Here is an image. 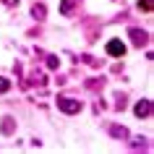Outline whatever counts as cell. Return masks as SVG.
I'll return each instance as SVG.
<instances>
[{
	"mask_svg": "<svg viewBox=\"0 0 154 154\" xmlns=\"http://www.w3.org/2000/svg\"><path fill=\"white\" fill-rule=\"evenodd\" d=\"M57 107H60L65 115H73V112L81 110V102H79V99H71V97H57Z\"/></svg>",
	"mask_w": 154,
	"mask_h": 154,
	"instance_id": "1",
	"label": "cell"
},
{
	"mask_svg": "<svg viewBox=\"0 0 154 154\" xmlns=\"http://www.w3.org/2000/svg\"><path fill=\"white\" fill-rule=\"evenodd\" d=\"M107 55L123 57V55H125V45H123L120 39H110V42H107Z\"/></svg>",
	"mask_w": 154,
	"mask_h": 154,
	"instance_id": "2",
	"label": "cell"
},
{
	"mask_svg": "<svg viewBox=\"0 0 154 154\" xmlns=\"http://www.w3.org/2000/svg\"><path fill=\"white\" fill-rule=\"evenodd\" d=\"M133 112H136L138 118H149V112H152V102H149V99H141V102L133 107Z\"/></svg>",
	"mask_w": 154,
	"mask_h": 154,
	"instance_id": "3",
	"label": "cell"
},
{
	"mask_svg": "<svg viewBox=\"0 0 154 154\" xmlns=\"http://www.w3.org/2000/svg\"><path fill=\"white\" fill-rule=\"evenodd\" d=\"M131 39H133V45L136 47H141V45H146V32H141V29H131Z\"/></svg>",
	"mask_w": 154,
	"mask_h": 154,
	"instance_id": "4",
	"label": "cell"
},
{
	"mask_svg": "<svg viewBox=\"0 0 154 154\" xmlns=\"http://www.w3.org/2000/svg\"><path fill=\"white\" fill-rule=\"evenodd\" d=\"M110 133H112L115 138H125V136H128V131L120 128V125H112V128H110Z\"/></svg>",
	"mask_w": 154,
	"mask_h": 154,
	"instance_id": "5",
	"label": "cell"
},
{
	"mask_svg": "<svg viewBox=\"0 0 154 154\" xmlns=\"http://www.w3.org/2000/svg\"><path fill=\"white\" fill-rule=\"evenodd\" d=\"M32 16L37 18V21H42V18H45V5H42V3H39V5H34V8H32Z\"/></svg>",
	"mask_w": 154,
	"mask_h": 154,
	"instance_id": "6",
	"label": "cell"
},
{
	"mask_svg": "<svg viewBox=\"0 0 154 154\" xmlns=\"http://www.w3.org/2000/svg\"><path fill=\"white\" fill-rule=\"evenodd\" d=\"M73 3H76V0H63V5H60V13H63V16H68V13H71Z\"/></svg>",
	"mask_w": 154,
	"mask_h": 154,
	"instance_id": "7",
	"label": "cell"
},
{
	"mask_svg": "<svg viewBox=\"0 0 154 154\" xmlns=\"http://www.w3.org/2000/svg\"><path fill=\"white\" fill-rule=\"evenodd\" d=\"M8 89H11V81L8 79H0V94H5Z\"/></svg>",
	"mask_w": 154,
	"mask_h": 154,
	"instance_id": "8",
	"label": "cell"
},
{
	"mask_svg": "<svg viewBox=\"0 0 154 154\" xmlns=\"http://www.w3.org/2000/svg\"><path fill=\"white\" fill-rule=\"evenodd\" d=\"M138 5H141V8H144V11H152V8H154V0H141Z\"/></svg>",
	"mask_w": 154,
	"mask_h": 154,
	"instance_id": "9",
	"label": "cell"
},
{
	"mask_svg": "<svg viewBox=\"0 0 154 154\" xmlns=\"http://www.w3.org/2000/svg\"><path fill=\"white\" fill-rule=\"evenodd\" d=\"M13 131V123H11V118H5V123H3V133H11Z\"/></svg>",
	"mask_w": 154,
	"mask_h": 154,
	"instance_id": "10",
	"label": "cell"
},
{
	"mask_svg": "<svg viewBox=\"0 0 154 154\" xmlns=\"http://www.w3.org/2000/svg\"><path fill=\"white\" fill-rule=\"evenodd\" d=\"M47 68H57V57H55V55L47 57Z\"/></svg>",
	"mask_w": 154,
	"mask_h": 154,
	"instance_id": "11",
	"label": "cell"
},
{
	"mask_svg": "<svg viewBox=\"0 0 154 154\" xmlns=\"http://www.w3.org/2000/svg\"><path fill=\"white\" fill-rule=\"evenodd\" d=\"M3 3H5V5H16L18 0H3Z\"/></svg>",
	"mask_w": 154,
	"mask_h": 154,
	"instance_id": "12",
	"label": "cell"
}]
</instances>
